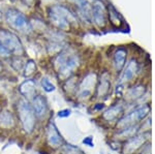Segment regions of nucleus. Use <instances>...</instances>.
<instances>
[{"mask_svg":"<svg viewBox=\"0 0 155 154\" xmlns=\"http://www.w3.org/2000/svg\"><path fill=\"white\" fill-rule=\"evenodd\" d=\"M48 16L51 23L57 29L62 31L69 30L71 24L77 22V17L69 11L68 7L60 4L50 6L48 9Z\"/></svg>","mask_w":155,"mask_h":154,"instance_id":"f257e3e1","label":"nucleus"},{"mask_svg":"<svg viewBox=\"0 0 155 154\" xmlns=\"http://www.w3.org/2000/svg\"><path fill=\"white\" fill-rule=\"evenodd\" d=\"M79 57L76 54H71L63 50L57 55L55 59V69H56L57 76L61 80H65L79 65Z\"/></svg>","mask_w":155,"mask_h":154,"instance_id":"f03ea898","label":"nucleus"},{"mask_svg":"<svg viewBox=\"0 0 155 154\" xmlns=\"http://www.w3.org/2000/svg\"><path fill=\"white\" fill-rule=\"evenodd\" d=\"M17 109H18L19 119L21 121L24 131L27 133H31L34 130L36 123V116L34 114V111L32 109L31 105H30L27 99L21 98L18 101Z\"/></svg>","mask_w":155,"mask_h":154,"instance_id":"7ed1b4c3","label":"nucleus"},{"mask_svg":"<svg viewBox=\"0 0 155 154\" xmlns=\"http://www.w3.org/2000/svg\"><path fill=\"white\" fill-rule=\"evenodd\" d=\"M0 44L12 56H24L25 49L21 39L16 33L4 28H0Z\"/></svg>","mask_w":155,"mask_h":154,"instance_id":"20e7f679","label":"nucleus"},{"mask_svg":"<svg viewBox=\"0 0 155 154\" xmlns=\"http://www.w3.org/2000/svg\"><path fill=\"white\" fill-rule=\"evenodd\" d=\"M5 21L6 23L15 30L21 32L24 34H28L31 32L32 27L29 20L22 11L17 8H7L5 12Z\"/></svg>","mask_w":155,"mask_h":154,"instance_id":"39448f33","label":"nucleus"},{"mask_svg":"<svg viewBox=\"0 0 155 154\" xmlns=\"http://www.w3.org/2000/svg\"><path fill=\"white\" fill-rule=\"evenodd\" d=\"M149 113H150V106L148 105H143L139 106L136 110H134L129 114L124 116L123 118L120 119L118 124H117V128L119 130H123L125 128L137 125V123L144 120L148 116Z\"/></svg>","mask_w":155,"mask_h":154,"instance_id":"423d86ee","label":"nucleus"},{"mask_svg":"<svg viewBox=\"0 0 155 154\" xmlns=\"http://www.w3.org/2000/svg\"><path fill=\"white\" fill-rule=\"evenodd\" d=\"M96 74H88L83 79L79 86V92H78V96L80 98H87L90 96L93 92V89L96 85Z\"/></svg>","mask_w":155,"mask_h":154,"instance_id":"0eeeda50","label":"nucleus"},{"mask_svg":"<svg viewBox=\"0 0 155 154\" xmlns=\"http://www.w3.org/2000/svg\"><path fill=\"white\" fill-rule=\"evenodd\" d=\"M92 9V20L97 26L102 27L107 23V11L101 1H95L91 7Z\"/></svg>","mask_w":155,"mask_h":154,"instance_id":"6e6552de","label":"nucleus"},{"mask_svg":"<svg viewBox=\"0 0 155 154\" xmlns=\"http://www.w3.org/2000/svg\"><path fill=\"white\" fill-rule=\"evenodd\" d=\"M47 140H48V144L53 148H59L63 145L64 140L62 138L61 133H59L58 128L56 125L51 122L48 126V133H47Z\"/></svg>","mask_w":155,"mask_h":154,"instance_id":"1a4fd4ad","label":"nucleus"},{"mask_svg":"<svg viewBox=\"0 0 155 154\" xmlns=\"http://www.w3.org/2000/svg\"><path fill=\"white\" fill-rule=\"evenodd\" d=\"M71 1L76 5L80 18L86 23H90L92 21V9L88 2L86 0H71Z\"/></svg>","mask_w":155,"mask_h":154,"instance_id":"9d476101","label":"nucleus"},{"mask_svg":"<svg viewBox=\"0 0 155 154\" xmlns=\"http://www.w3.org/2000/svg\"><path fill=\"white\" fill-rule=\"evenodd\" d=\"M145 141H146V138H145L144 135L134 136L132 138L128 139L123 146V153L132 154L134 152H136L137 150H139L144 145Z\"/></svg>","mask_w":155,"mask_h":154,"instance_id":"9b49d317","label":"nucleus"},{"mask_svg":"<svg viewBox=\"0 0 155 154\" xmlns=\"http://www.w3.org/2000/svg\"><path fill=\"white\" fill-rule=\"evenodd\" d=\"M31 106L36 117H42L48 111V103L42 95H34L31 99Z\"/></svg>","mask_w":155,"mask_h":154,"instance_id":"f8f14e48","label":"nucleus"},{"mask_svg":"<svg viewBox=\"0 0 155 154\" xmlns=\"http://www.w3.org/2000/svg\"><path fill=\"white\" fill-rule=\"evenodd\" d=\"M35 88H36V83L33 79H27L23 83L20 85L19 91L25 98L32 99L33 96L35 95Z\"/></svg>","mask_w":155,"mask_h":154,"instance_id":"ddd939ff","label":"nucleus"},{"mask_svg":"<svg viewBox=\"0 0 155 154\" xmlns=\"http://www.w3.org/2000/svg\"><path fill=\"white\" fill-rule=\"evenodd\" d=\"M137 70H139V65H137V60H134V59H131L130 61L127 63L126 67L124 68L123 73H122V76L121 78H120V80H121V83L122 82H127V81H130L132 78H134V76H136V74L137 73Z\"/></svg>","mask_w":155,"mask_h":154,"instance_id":"4468645a","label":"nucleus"},{"mask_svg":"<svg viewBox=\"0 0 155 154\" xmlns=\"http://www.w3.org/2000/svg\"><path fill=\"white\" fill-rule=\"evenodd\" d=\"M111 89V81H110V76L107 73H104L101 76V79L99 81V85L97 86V96L99 98L104 97L107 95Z\"/></svg>","mask_w":155,"mask_h":154,"instance_id":"2eb2a0df","label":"nucleus"},{"mask_svg":"<svg viewBox=\"0 0 155 154\" xmlns=\"http://www.w3.org/2000/svg\"><path fill=\"white\" fill-rule=\"evenodd\" d=\"M122 113H123V106L121 105H114L102 113V118L109 122H112L117 118H119V116Z\"/></svg>","mask_w":155,"mask_h":154,"instance_id":"dca6fc26","label":"nucleus"},{"mask_svg":"<svg viewBox=\"0 0 155 154\" xmlns=\"http://www.w3.org/2000/svg\"><path fill=\"white\" fill-rule=\"evenodd\" d=\"M126 61V50L120 48L114 54V66L117 71H121L125 65Z\"/></svg>","mask_w":155,"mask_h":154,"instance_id":"f3484780","label":"nucleus"},{"mask_svg":"<svg viewBox=\"0 0 155 154\" xmlns=\"http://www.w3.org/2000/svg\"><path fill=\"white\" fill-rule=\"evenodd\" d=\"M15 125V119L12 113L8 111H3L0 113V126L2 128H11Z\"/></svg>","mask_w":155,"mask_h":154,"instance_id":"a211bd4d","label":"nucleus"},{"mask_svg":"<svg viewBox=\"0 0 155 154\" xmlns=\"http://www.w3.org/2000/svg\"><path fill=\"white\" fill-rule=\"evenodd\" d=\"M109 18L111 23L114 25V26H120L122 23L124 22L123 18L121 17V15L119 14V11H117L115 7L112 5V4H109Z\"/></svg>","mask_w":155,"mask_h":154,"instance_id":"6ab92c4d","label":"nucleus"},{"mask_svg":"<svg viewBox=\"0 0 155 154\" xmlns=\"http://www.w3.org/2000/svg\"><path fill=\"white\" fill-rule=\"evenodd\" d=\"M145 91H146V88L143 85H137L132 88L129 89L126 93V98H128L129 100H134V99H137L144 95Z\"/></svg>","mask_w":155,"mask_h":154,"instance_id":"aec40b11","label":"nucleus"},{"mask_svg":"<svg viewBox=\"0 0 155 154\" xmlns=\"http://www.w3.org/2000/svg\"><path fill=\"white\" fill-rule=\"evenodd\" d=\"M36 71V63L34 60L29 59L27 60L26 63L24 64V68H23V74L25 78H30L32 74H34V73Z\"/></svg>","mask_w":155,"mask_h":154,"instance_id":"412c9836","label":"nucleus"},{"mask_svg":"<svg viewBox=\"0 0 155 154\" xmlns=\"http://www.w3.org/2000/svg\"><path fill=\"white\" fill-rule=\"evenodd\" d=\"M41 87L46 92H53V91L56 90V86L50 81V79L48 77H44L41 81Z\"/></svg>","mask_w":155,"mask_h":154,"instance_id":"4be33fe9","label":"nucleus"},{"mask_svg":"<svg viewBox=\"0 0 155 154\" xmlns=\"http://www.w3.org/2000/svg\"><path fill=\"white\" fill-rule=\"evenodd\" d=\"M11 65L15 70L21 71L24 68V62L20 58V56H15L11 59Z\"/></svg>","mask_w":155,"mask_h":154,"instance_id":"5701e85b","label":"nucleus"},{"mask_svg":"<svg viewBox=\"0 0 155 154\" xmlns=\"http://www.w3.org/2000/svg\"><path fill=\"white\" fill-rule=\"evenodd\" d=\"M63 152L64 154H83L79 148L74 145H65L63 147Z\"/></svg>","mask_w":155,"mask_h":154,"instance_id":"b1692460","label":"nucleus"},{"mask_svg":"<svg viewBox=\"0 0 155 154\" xmlns=\"http://www.w3.org/2000/svg\"><path fill=\"white\" fill-rule=\"evenodd\" d=\"M12 55L9 54V52L0 44V57H1V58H9Z\"/></svg>","mask_w":155,"mask_h":154,"instance_id":"393cba45","label":"nucleus"},{"mask_svg":"<svg viewBox=\"0 0 155 154\" xmlns=\"http://www.w3.org/2000/svg\"><path fill=\"white\" fill-rule=\"evenodd\" d=\"M71 115V111L69 109H64V110H61L58 112V117L59 118H66L68 116Z\"/></svg>","mask_w":155,"mask_h":154,"instance_id":"a878e982","label":"nucleus"},{"mask_svg":"<svg viewBox=\"0 0 155 154\" xmlns=\"http://www.w3.org/2000/svg\"><path fill=\"white\" fill-rule=\"evenodd\" d=\"M83 144L88 147H94V143H93V138L92 136H87L83 140Z\"/></svg>","mask_w":155,"mask_h":154,"instance_id":"bb28decb","label":"nucleus"},{"mask_svg":"<svg viewBox=\"0 0 155 154\" xmlns=\"http://www.w3.org/2000/svg\"><path fill=\"white\" fill-rule=\"evenodd\" d=\"M123 91H124L123 85H122V84L120 83L119 85L117 86V88H116V95L118 96V97H121V96L123 95Z\"/></svg>","mask_w":155,"mask_h":154,"instance_id":"cd10ccee","label":"nucleus"},{"mask_svg":"<svg viewBox=\"0 0 155 154\" xmlns=\"http://www.w3.org/2000/svg\"><path fill=\"white\" fill-rule=\"evenodd\" d=\"M22 2H23L26 6L31 7V6H33L34 4L36 3V0H22Z\"/></svg>","mask_w":155,"mask_h":154,"instance_id":"c85d7f7f","label":"nucleus"},{"mask_svg":"<svg viewBox=\"0 0 155 154\" xmlns=\"http://www.w3.org/2000/svg\"><path fill=\"white\" fill-rule=\"evenodd\" d=\"M2 18H3V12H2V11L0 9V21L2 20Z\"/></svg>","mask_w":155,"mask_h":154,"instance_id":"c756f323","label":"nucleus"},{"mask_svg":"<svg viewBox=\"0 0 155 154\" xmlns=\"http://www.w3.org/2000/svg\"><path fill=\"white\" fill-rule=\"evenodd\" d=\"M2 68H3V67H2V64L0 63V73H1V71H2Z\"/></svg>","mask_w":155,"mask_h":154,"instance_id":"7c9ffc66","label":"nucleus"},{"mask_svg":"<svg viewBox=\"0 0 155 154\" xmlns=\"http://www.w3.org/2000/svg\"><path fill=\"white\" fill-rule=\"evenodd\" d=\"M11 1H12V2H15V1H16V0H11Z\"/></svg>","mask_w":155,"mask_h":154,"instance_id":"2f4dec72","label":"nucleus"}]
</instances>
